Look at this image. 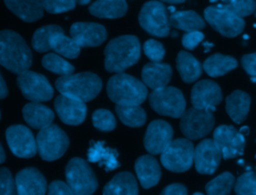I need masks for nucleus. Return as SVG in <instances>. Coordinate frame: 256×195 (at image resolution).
<instances>
[{"label":"nucleus","mask_w":256,"mask_h":195,"mask_svg":"<svg viewBox=\"0 0 256 195\" xmlns=\"http://www.w3.org/2000/svg\"><path fill=\"white\" fill-rule=\"evenodd\" d=\"M0 64L15 74L30 68L32 52L18 33L11 30L0 31Z\"/></svg>","instance_id":"nucleus-1"},{"label":"nucleus","mask_w":256,"mask_h":195,"mask_svg":"<svg viewBox=\"0 0 256 195\" xmlns=\"http://www.w3.org/2000/svg\"><path fill=\"white\" fill-rule=\"evenodd\" d=\"M140 42L134 35H122L109 41L104 50L105 69L108 72H123L140 58Z\"/></svg>","instance_id":"nucleus-2"},{"label":"nucleus","mask_w":256,"mask_h":195,"mask_svg":"<svg viewBox=\"0 0 256 195\" xmlns=\"http://www.w3.org/2000/svg\"><path fill=\"white\" fill-rule=\"evenodd\" d=\"M107 95L119 105H140L148 95L146 85L123 72L113 75L107 82Z\"/></svg>","instance_id":"nucleus-3"},{"label":"nucleus","mask_w":256,"mask_h":195,"mask_svg":"<svg viewBox=\"0 0 256 195\" xmlns=\"http://www.w3.org/2000/svg\"><path fill=\"white\" fill-rule=\"evenodd\" d=\"M55 86L61 94L85 102L94 99L99 94L102 81L98 75L92 72H81L59 77Z\"/></svg>","instance_id":"nucleus-4"},{"label":"nucleus","mask_w":256,"mask_h":195,"mask_svg":"<svg viewBox=\"0 0 256 195\" xmlns=\"http://www.w3.org/2000/svg\"><path fill=\"white\" fill-rule=\"evenodd\" d=\"M152 109L160 115L180 118L185 112L186 101L183 93L176 87L164 86L154 89L148 96Z\"/></svg>","instance_id":"nucleus-5"},{"label":"nucleus","mask_w":256,"mask_h":195,"mask_svg":"<svg viewBox=\"0 0 256 195\" xmlns=\"http://www.w3.org/2000/svg\"><path fill=\"white\" fill-rule=\"evenodd\" d=\"M204 18L214 30L228 38L236 37L245 27L243 17L219 4L205 8Z\"/></svg>","instance_id":"nucleus-6"},{"label":"nucleus","mask_w":256,"mask_h":195,"mask_svg":"<svg viewBox=\"0 0 256 195\" xmlns=\"http://www.w3.org/2000/svg\"><path fill=\"white\" fill-rule=\"evenodd\" d=\"M37 152L46 161H53L63 156L69 146L66 133L57 125H49L40 129L36 137Z\"/></svg>","instance_id":"nucleus-7"},{"label":"nucleus","mask_w":256,"mask_h":195,"mask_svg":"<svg viewBox=\"0 0 256 195\" xmlns=\"http://www.w3.org/2000/svg\"><path fill=\"white\" fill-rule=\"evenodd\" d=\"M65 175L68 185L77 195H89L98 186L97 178L91 167L81 158H72L66 165Z\"/></svg>","instance_id":"nucleus-8"},{"label":"nucleus","mask_w":256,"mask_h":195,"mask_svg":"<svg viewBox=\"0 0 256 195\" xmlns=\"http://www.w3.org/2000/svg\"><path fill=\"white\" fill-rule=\"evenodd\" d=\"M194 158V145L188 138L172 140L161 153L162 165L171 172H184L190 169Z\"/></svg>","instance_id":"nucleus-9"},{"label":"nucleus","mask_w":256,"mask_h":195,"mask_svg":"<svg viewBox=\"0 0 256 195\" xmlns=\"http://www.w3.org/2000/svg\"><path fill=\"white\" fill-rule=\"evenodd\" d=\"M140 26L150 35L156 37H166L170 33V21L167 9L159 1L146 2L138 16Z\"/></svg>","instance_id":"nucleus-10"},{"label":"nucleus","mask_w":256,"mask_h":195,"mask_svg":"<svg viewBox=\"0 0 256 195\" xmlns=\"http://www.w3.org/2000/svg\"><path fill=\"white\" fill-rule=\"evenodd\" d=\"M180 118V130L190 140L206 136L213 129L215 122L212 111L195 107L185 110Z\"/></svg>","instance_id":"nucleus-11"},{"label":"nucleus","mask_w":256,"mask_h":195,"mask_svg":"<svg viewBox=\"0 0 256 195\" xmlns=\"http://www.w3.org/2000/svg\"><path fill=\"white\" fill-rule=\"evenodd\" d=\"M17 85L23 96L33 102L48 101L54 93L52 86L44 75L30 70L18 74Z\"/></svg>","instance_id":"nucleus-12"},{"label":"nucleus","mask_w":256,"mask_h":195,"mask_svg":"<svg viewBox=\"0 0 256 195\" xmlns=\"http://www.w3.org/2000/svg\"><path fill=\"white\" fill-rule=\"evenodd\" d=\"M213 140L218 145L224 159L239 157L244 152L245 136L231 125L218 126L214 130Z\"/></svg>","instance_id":"nucleus-13"},{"label":"nucleus","mask_w":256,"mask_h":195,"mask_svg":"<svg viewBox=\"0 0 256 195\" xmlns=\"http://www.w3.org/2000/svg\"><path fill=\"white\" fill-rule=\"evenodd\" d=\"M6 140L11 152L20 158H31L37 152L36 140L24 125H12L6 130Z\"/></svg>","instance_id":"nucleus-14"},{"label":"nucleus","mask_w":256,"mask_h":195,"mask_svg":"<svg viewBox=\"0 0 256 195\" xmlns=\"http://www.w3.org/2000/svg\"><path fill=\"white\" fill-rule=\"evenodd\" d=\"M222 153L212 139H204L194 148L193 162L200 174H213L221 161Z\"/></svg>","instance_id":"nucleus-15"},{"label":"nucleus","mask_w":256,"mask_h":195,"mask_svg":"<svg viewBox=\"0 0 256 195\" xmlns=\"http://www.w3.org/2000/svg\"><path fill=\"white\" fill-rule=\"evenodd\" d=\"M172 137L173 129L168 122L154 120L148 125L144 136L145 149L152 155L160 154L170 144Z\"/></svg>","instance_id":"nucleus-16"},{"label":"nucleus","mask_w":256,"mask_h":195,"mask_svg":"<svg viewBox=\"0 0 256 195\" xmlns=\"http://www.w3.org/2000/svg\"><path fill=\"white\" fill-rule=\"evenodd\" d=\"M222 98L221 88L211 80H201L191 90V103L195 108L214 112L216 110L215 106L222 101Z\"/></svg>","instance_id":"nucleus-17"},{"label":"nucleus","mask_w":256,"mask_h":195,"mask_svg":"<svg viewBox=\"0 0 256 195\" xmlns=\"http://www.w3.org/2000/svg\"><path fill=\"white\" fill-rule=\"evenodd\" d=\"M55 110L61 121L68 125H79L86 117L87 106L84 101L60 94L54 102Z\"/></svg>","instance_id":"nucleus-18"},{"label":"nucleus","mask_w":256,"mask_h":195,"mask_svg":"<svg viewBox=\"0 0 256 195\" xmlns=\"http://www.w3.org/2000/svg\"><path fill=\"white\" fill-rule=\"evenodd\" d=\"M70 35L80 47H96L107 38L105 27L94 22H76L72 24Z\"/></svg>","instance_id":"nucleus-19"},{"label":"nucleus","mask_w":256,"mask_h":195,"mask_svg":"<svg viewBox=\"0 0 256 195\" xmlns=\"http://www.w3.org/2000/svg\"><path fill=\"white\" fill-rule=\"evenodd\" d=\"M17 194L43 195L47 190V182L39 170L33 167L19 171L15 177Z\"/></svg>","instance_id":"nucleus-20"},{"label":"nucleus","mask_w":256,"mask_h":195,"mask_svg":"<svg viewBox=\"0 0 256 195\" xmlns=\"http://www.w3.org/2000/svg\"><path fill=\"white\" fill-rule=\"evenodd\" d=\"M172 76V68L167 63L150 62L144 65L141 77L143 83L151 89H158L167 86Z\"/></svg>","instance_id":"nucleus-21"},{"label":"nucleus","mask_w":256,"mask_h":195,"mask_svg":"<svg viewBox=\"0 0 256 195\" xmlns=\"http://www.w3.org/2000/svg\"><path fill=\"white\" fill-rule=\"evenodd\" d=\"M135 171L144 189L157 185L161 177L160 166L152 155L140 156L135 162Z\"/></svg>","instance_id":"nucleus-22"},{"label":"nucleus","mask_w":256,"mask_h":195,"mask_svg":"<svg viewBox=\"0 0 256 195\" xmlns=\"http://www.w3.org/2000/svg\"><path fill=\"white\" fill-rule=\"evenodd\" d=\"M22 114L26 123L35 129L45 128L51 125L54 120L53 111L39 102L32 101L26 104L23 107Z\"/></svg>","instance_id":"nucleus-23"},{"label":"nucleus","mask_w":256,"mask_h":195,"mask_svg":"<svg viewBox=\"0 0 256 195\" xmlns=\"http://www.w3.org/2000/svg\"><path fill=\"white\" fill-rule=\"evenodd\" d=\"M6 7L25 22H34L43 16L41 0H4Z\"/></svg>","instance_id":"nucleus-24"},{"label":"nucleus","mask_w":256,"mask_h":195,"mask_svg":"<svg viewBox=\"0 0 256 195\" xmlns=\"http://www.w3.org/2000/svg\"><path fill=\"white\" fill-rule=\"evenodd\" d=\"M226 112L229 117L237 124L244 122L247 118L251 98L241 90H235L226 97Z\"/></svg>","instance_id":"nucleus-25"},{"label":"nucleus","mask_w":256,"mask_h":195,"mask_svg":"<svg viewBox=\"0 0 256 195\" xmlns=\"http://www.w3.org/2000/svg\"><path fill=\"white\" fill-rule=\"evenodd\" d=\"M118 152L115 149L105 147L103 141L91 142V146L88 150V160L90 162H97L99 166H104L106 171H111L120 166L117 161Z\"/></svg>","instance_id":"nucleus-26"},{"label":"nucleus","mask_w":256,"mask_h":195,"mask_svg":"<svg viewBox=\"0 0 256 195\" xmlns=\"http://www.w3.org/2000/svg\"><path fill=\"white\" fill-rule=\"evenodd\" d=\"M103 194H138V185L135 177L129 172H121L115 175L104 187Z\"/></svg>","instance_id":"nucleus-27"},{"label":"nucleus","mask_w":256,"mask_h":195,"mask_svg":"<svg viewBox=\"0 0 256 195\" xmlns=\"http://www.w3.org/2000/svg\"><path fill=\"white\" fill-rule=\"evenodd\" d=\"M176 67L181 79L186 83H192L197 80L201 74L203 67L200 62L190 53L180 51L176 59Z\"/></svg>","instance_id":"nucleus-28"},{"label":"nucleus","mask_w":256,"mask_h":195,"mask_svg":"<svg viewBox=\"0 0 256 195\" xmlns=\"http://www.w3.org/2000/svg\"><path fill=\"white\" fill-rule=\"evenodd\" d=\"M90 13L98 18H119L126 14V0H97L89 7Z\"/></svg>","instance_id":"nucleus-29"},{"label":"nucleus","mask_w":256,"mask_h":195,"mask_svg":"<svg viewBox=\"0 0 256 195\" xmlns=\"http://www.w3.org/2000/svg\"><path fill=\"white\" fill-rule=\"evenodd\" d=\"M237 65L238 62L234 57L216 53L209 56L202 67L210 77H220L235 69Z\"/></svg>","instance_id":"nucleus-30"},{"label":"nucleus","mask_w":256,"mask_h":195,"mask_svg":"<svg viewBox=\"0 0 256 195\" xmlns=\"http://www.w3.org/2000/svg\"><path fill=\"white\" fill-rule=\"evenodd\" d=\"M170 24L176 28L185 32L201 30L205 28L204 19L195 11H175L169 17Z\"/></svg>","instance_id":"nucleus-31"},{"label":"nucleus","mask_w":256,"mask_h":195,"mask_svg":"<svg viewBox=\"0 0 256 195\" xmlns=\"http://www.w3.org/2000/svg\"><path fill=\"white\" fill-rule=\"evenodd\" d=\"M115 111L121 122L129 127H140L146 121V112L140 105L116 104Z\"/></svg>","instance_id":"nucleus-32"},{"label":"nucleus","mask_w":256,"mask_h":195,"mask_svg":"<svg viewBox=\"0 0 256 195\" xmlns=\"http://www.w3.org/2000/svg\"><path fill=\"white\" fill-rule=\"evenodd\" d=\"M51 49L59 55L74 59L80 54V46L72 37L64 34V31L55 34L51 40Z\"/></svg>","instance_id":"nucleus-33"},{"label":"nucleus","mask_w":256,"mask_h":195,"mask_svg":"<svg viewBox=\"0 0 256 195\" xmlns=\"http://www.w3.org/2000/svg\"><path fill=\"white\" fill-rule=\"evenodd\" d=\"M62 31L63 29L58 25H46L38 28L32 37V47L40 53L49 51L51 49L50 44L53 36Z\"/></svg>","instance_id":"nucleus-34"},{"label":"nucleus","mask_w":256,"mask_h":195,"mask_svg":"<svg viewBox=\"0 0 256 195\" xmlns=\"http://www.w3.org/2000/svg\"><path fill=\"white\" fill-rule=\"evenodd\" d=\"M234 184V176L230 172H224L208 182L205 189L207 194L210 195H227L230 194Z\"/></svg>","instance_id":"nucleus-35"},{"label":"nucleus","mask_w":256,"mask_h":195,"mask_svg":"<svg viewBox=\"0 0 256 195\" xmlns=\"http://www.w3.org/2000/svg\"><path fill=\"white\" fill-rule=\"evenodd\" d=\"M42 65L47 70L59 74L69 75L74 72V66L55 53H48L42 58Z\"/></svg>","instance_id":"nucleus-36"},{"label":"nucleus","mask_w":256,"mask_h":195,"mask_svg":"<svg viewBox=\"0 0 256 195\" xmlns=\"http://www.w3.org/2000/svg\"><path fill=\"white\" fill-rule=\"evenodd\" d=\"M219 5L231 10L240 17L251 15L256 11L255 0H221Z\"/></svg>","instance_id":"nucleus-37"},{"label":"nucleus","mask_w":256,"mask_h":195,"mask_svg":"<svg viewBox=\"0 0 256 195\" xmlns=\"http://www.w3.org/2000/svg\"><path fill=\"white\" fill-rule=\"evenodd\" d=\"M234 191L239 195H256V174L249 171L240 175L235 181Z\"/></svg>","instance_id":"nucleus-38"},{"label":"nucleus","mask_w":256,"mask_h":195,"mask_svg":"<svg viewBox=\"0 0 256 195\" xmlns=\"http://www.w3.org/2000/svg\"><path fill=\"white\" fill-rule=\"evenodd\" d=\"M92 122L100 131H112L116 127L114 115L106 109H97L92 114Z\"/></svg>","instance_id":"nucleus-39"},{"label":"nucleus","mask_w":256,"mask_h":195,"mask_svg":"<svg viewBox=\"0 0 256 195\" xmlns=\"http://www.w3.org/2000/svg\"><path fill=\"white\" fill-rule=\"evenodd\" d=\"M43 8L52 14H58L74 9L76 0H41Z\"/></svg>","instance_id":"nucleus-40"},{"label":"nucleus","mask_w":256,"mask_h":195,"mask_svg":"<svg viewBox=\"0 0 256 195\" xmlns=\"http://www.w3.org/2000/svg\"><path fill=\"white\" fill-rule=\"evenodd\" d=\"M143 50L145 55L151 61H154V62H161L165 56L164 46L160 42L154 39L147 40L143 45Z\"/></svg>","instance_id":"nucleus-41"},{"label":"nucleus","mask_w":256,"mask_h":195,"mask_svg":"<svg viewBox=\"0 0 256 195\" xmlns=\"http://www.w3.org/2000/svg\"><path fill=\"white\" fill-rule=\"evenodd\" d=\"M17 194L16 182L8 168H0V195Z\"/></svg>","instance_id":"nucleus-42"},{"label":"nucleus","mask_w":256,"mask_h":195,"mask_svg":"<svg viewBox=\"0 0 256 195\" xmlns=\"http://www.w3.org/2000/svg\"><path fill=\"white\" fill-rule=\"evenodd\" d=\"M204 34L200 30L186 32L182 37V44L188 50H193L203 40Z\"/></svg>","instance_id":"nucleus-43"},{"label":"nucleus","mask_w":256,"mask_h":195,"mask_svg":"<svg viewBox=\"0 0 256 195\" xmlns=\"http://www.w3.org/2000/svg\"><path fill=\"white\" fill-rule=\"evenodd\" d=\"M241 64L247 74L256 78V52L243 55L241 58Z\"/></svg>","instance_id":"nucleus-44"},{"label":"nucleus","mask_w":256,"mask_h":195,"mask_svg":"<svg viewBox=\"0 0 256 195\" xmlns=\"http://www.w3.org/2000/svg\"><path fill=\"white\" fill-rule=\"evenodd\" d=\"M47 192L50 195H60V194L68 195V194H73V191L70 188V186L68 185V183L66 184L63 181H59V180L53 181L48 186Z\"/></svg>","instance_id":"nucleus-45"},{"label":"nucleus","mask_w":256,"mask_h":195,"mask_svg":"<svg viewBox=\"0 0 256 195\" xmlns=\"http://www.w3.org/2000/svg\"><path fill=\"white\" fill-rule=\"evenodd\" d=\"M187 193L188 191L186 186L181 183L170 184L167 187H165L164 190L162 191V194L164 195H185Z\"/></svg>","instance_id":"nucleus-46"},{"label":"nucleus","mask_w":256,"mask_h":195,"mask_svg":"<svg viewBox=\"0 0 256 195\" xmlns=\"http://www.w3.org/2000/svg\"><path fill=\"white\" fill-rule=\"evenodd\" d=\"M7 94H8V89H7L6 83H5V81L2 78L1 73H0V99L5 98L7 96Z\"/></svg>","instance_id":"nucleus-47"},{"label":"nucleus","mask_w":256,"mask_h":195,"mask_svg":"<svg viewBox=\"0 0 256 195\" xmlns=\"http://www.w3.org/2000/svg\"><path fill=\"white\" fill-rule=\"evenodd\" d=\"M5 161V152H4V149L0 143V164L3 163Z\"/></svg>","instance_id":"nucleus-48"},{"label":"nucleus","mask_w":256,"mask_h":195,"mask_svg":"<svg viewBox=\"0 0 256 195\" xmlns=\"http://www.w3.org/2000/svg\"><path fill=\"white\" fill-rule=\"evenodd\" d=\"M239 131H240V133L243 134L244 136H246V135L249 134V128H248V126H243V127H241Z\"/></svg>","instance_id":"nucleus-49"},{"label":"nucleus","mask_w":256,"mask_h":195,"mask_svg":"<svg viewBox=\"0 0 256 195\" xmlns=\"http://www.w3.org/2000/svg\"><path fill=\"white\" fill-rule=\"evenodd\" d=\"M160 1H163V2H166V3H170V4H178V3H183L186 0H160Z\"/></svg>","instance_id":"nucleus-50"},{"label":"nucleus","mask_w":256,"mask_h":195,"mask_svg":"<svg viewBox=\"0 0 256 195\" xmlns=\"http://www.w3.org/2000/svg\"><path fill=\"white\" fill-rule=\"evenodd\" d=\"M90 2V0H76V3H78L79 5H86Z\"/></svg>","instance_id":"nucleus-51"},{"label":"nucleus","mask_w":256,"mask_h":195,"mask_svg":"<svg viewBox=\"0 0 256 195\" xmlns=\"http://www.w3.org/2000/svg\"><path fill=\"white\" fill-rule=\"evenodd\" d=\"M171 34H172V36H173V37H175V36H177V32H175V31H173V32H172V33H171Z\"/></svg>","instance_id":"nucleus-52"},{"label":"nucleus","mask_w":256,"mask_h":195,"mask_svg":"<svg viewBox=\"0 0 256 195\" xmlns=\"http://www.w3.org/2000/svg\"><path fill=\"white\" fill-rule=\"evenodd\" d=\"M254 13H255V17H256V11H255V12H254Z\"/></svg>","instance_id":"nucleus-53"},{"label":"nucleus","mask_w":256,"mask_h":195,"mask_svg":"<svg viewBox=\"0 0 256 195\" xmlns=\"http://www.w3.org/2000/svg\"><path fill=\"white\" fill-rule=\"evenodd\" d=\"M0 117H1V113H0Z\"/></svg>","instance_id":"nucleus-54"}]
</instances>
